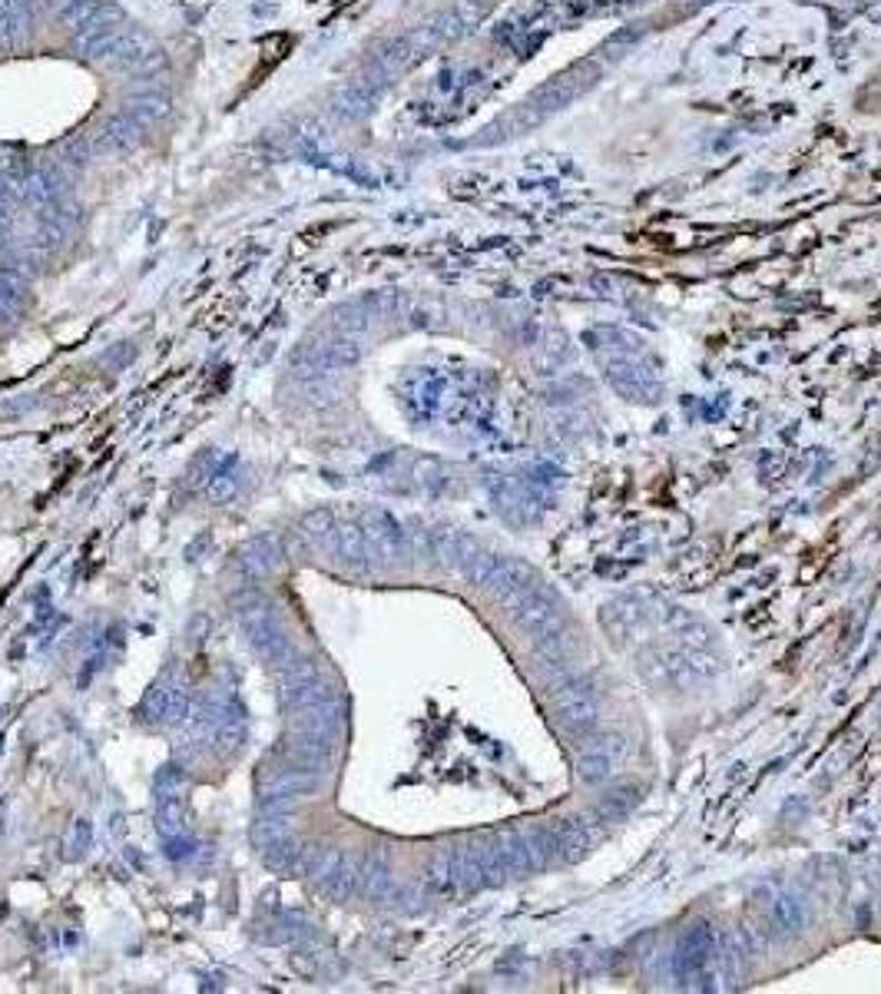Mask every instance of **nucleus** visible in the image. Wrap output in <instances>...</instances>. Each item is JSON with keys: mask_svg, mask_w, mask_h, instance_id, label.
Masks as SVG:
<instances>
[{"mask_svg": "<svg viewBox=\"0 0 881 994\" xmlns=\"http://www.w3.org/2000/svg\"><path fill=\"white\" fill-rule=\"evenodd\" d=\"M812 915H809V905L799 899V895H772L769 902V925L776 935H802L809 929Z\"/></svg>", "mask_w": 881, "mask_h": 994, "instance_id": "obj_5", "label": "nucleus"}, {"mask_svg": "<svg viewBox=\"0 0 881 994\" xmlns=\"http://www.w3.org/2000/svg\"><path fill=\"white\" fill-rule=\"evenodd\" d=\"M600 720V697L590 680H570L564 683L557 697V727L570 737L580 740L597 730Z\"/></svg>", "mask_w": 881, "mask_h": 994, "instance_id": "obj_2", "label": "nucleus"}, {"mask_svg": "<svg viewBox=\"0 0 881 994\" xmlns=\"http://www.w3.org/2000/svg\"><path fill=\"white\" fill-rule=\"evenodd\" d=\"M624 755H627L624 737H604V740H597V743L580 755V762H577V775H580L584 782L597 785V782H604V779L614 775V769L620 765Z\"/></svg>", "mask_w": 881, "mask_h": 994, "instance_id": "obj_4", "label": "nucleus"}, {"mask_svg": "<svg viewBox=\"0 0 881 994\" xmlns=\"http://www.w3.org/2000/svg\"><path fill=\"white\" fill-rule=\"evenodd\" d=\"M504 600H507L510 613L517 617V623H520L527 633H534V637H544V633L564 627L560 600H557L550 590H544L540 584H534V587H527V590H520V594H514V597H504Z\"/></svg>", "mask_w": 881, "mask_h": 994, "instance_id": "obj_3", "label": "nucleus"}, {"mask_svg": "<svg viewBox=\"0 0 881 994\" xmlns=\"http://www.w3.org/2000/svg\"><path fill=\"white\" fill-rule=\"evenodd\" d=\"M672 978L686 988L699 985V988H709V982L716 978V972L722 968V952H719V939L716 932L706 925V922H696L689 925L679 939H676V949H672Z\"/></svg>", "mask_w": 881, "mask_h": 994, "instance_id": "obj_1", "label": "nucleus"}, {"mask_svg": "<svg viewBox=\"0 0 881 994\" xmlns=\"http://www.w3.org/2000/svg\"><path fill=\"white\" fill-rule=\"evenodd\" d=\"M600 620H604V627H607V633L614 640H624V637H630V633H637L644 627L647 607L637 597H620V600L607 604V610L600 613Z\"/></svg>", "mask_w": 881, "mask_h": 994, "instance_id": "obj_6", "label": "nucleus"}, {"mask_svg": "<svg viewBox=\"0 0 881 994\" xmlns=\"http://www.w3.org/2000/svg\"><path fill=\"white\" fill-rule=\"evenodd\" d=\"M637 802H640V789H637V785H620L617 792H607V795H604L600 812H604L607 819H620V815H627Z\"/></svg>", "mask_w": 881, "mask_h": 994, "instance_id": "obj_7", "label": "nucleus"}]
</instances>
